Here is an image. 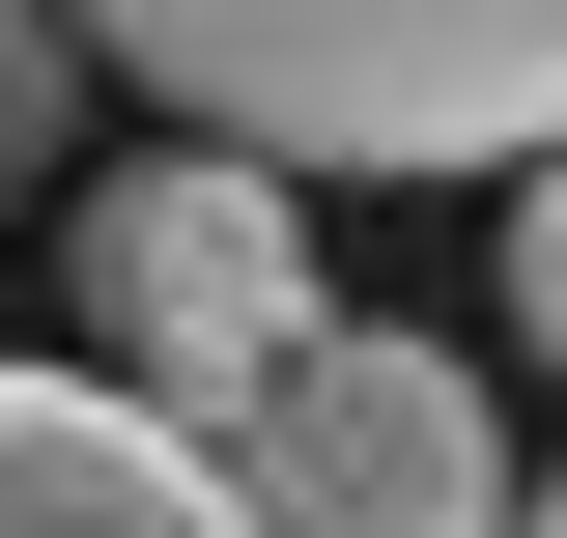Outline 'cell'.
<instances>
[{"label": "cell", "instance_id": "1", "mask_svg": "<svg viewBox=\"0 0 567 538\" xmlns=\"http://www.w3.org/2000/svg\"><path fill=\"white\" fill-rule=\"evenodd\" d=\"M85 58L227 170H539L567 142V0H58Z\"/></svg>", "mask_w": 567, "mask_h": 538}, {"label": "cell", "instance_id": "2", "mask_svg": "<svg viewBox=\"0 0 567 538\" xmlns=\"http://www.w3.org/2000/svg\"><path fill=\"white\" fill-rule=\"evenodd\" d=\"M58 312H85V369H114L142 425H256L284 369H312V199L284 170H227V142H142V170H85V227H58Z\"/></svg>", "mask_w": 567, "mask_h": 538}, {"label": "cell", "instance_id": "3", "mask_svg": "<svg viewBox=\"0 0 567 538\" xmlns=\"http://www.w3.org/2000/svg\"><path fill=\"white\" fill-rule=\"evenodd\" d=\"M227 510L256 538H511L539 482H511V425H483L454 340H312V369L227 425Z\"/></svg>", "mask_w": 567, "mask_h": 538}, {"label": "cell", "instance_id": "4", "mask_svg": "<svg viewBox=\"0 0 567 538\" xmlns=\"http://www.w3.org/2000/svg\"><path fill=\"white\" fill-rule=\"evenodd\" d=\"M0 538H256L199 425H142L114 369H0Z\"/></svg>", "mask_w": 567, "mask_h": 538}, {"label": "cell", "instance_id": "5", "mask_svg": "<svg viewBox=\"0 0 567 538\" xmlns=\"http://www.w3.org/2000/svg\"><path fill=\"white\" fill-rule=\"evenodd\" d=\"M483 312H511V340H539V369H567V142H539V170H511V283H483Z\"/></svg>", "mask_w": 567, "mask_h": 538}, {"label": "cell", "instance_id": "6", "mask_svg": "<svg viewBox=\"0 0 567 538\" xmlns=\"http://www.w3.org/2000/svg\"><path fill=\"white\" fill-rule=\"evenodd\" d=\"M511 538H567V482H539V510H511Z\"/></svg>", "mask_w": 567, "mask_h": 538}]
</instances>
